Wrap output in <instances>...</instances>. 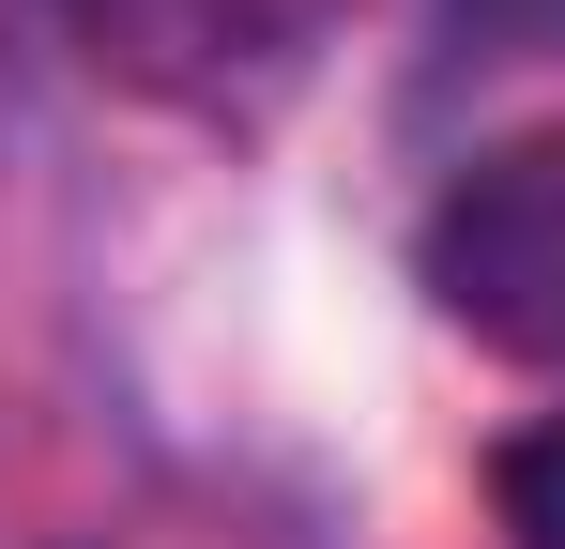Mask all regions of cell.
Instances as JSON below:
<instances>
[{"instance_id": "cell-2", "label": "cell", "mask_w": 565, "mask_h": 549, "mask_svg": "<svg viewBox=\"0 0 565 549\" xmlns=\"http://www.w3.org/2000/svg\"><path fill=\"white\" fill-rule=\"evenodd\" d=\"M489 519H504V549H565V412L489 443Z\"/></svg>"}, {"instance_id": "cell-3", "label": "cell", "mask_w": 565, "mask_h": 549, "mask_svg": "<svg viewBox=\"0 0 565 549\" xmlns=\"http://www.w3.org/2000/svg\"><path fill=\"white\" fill-rule=\"evenodd\" d=\"M459 62H565V0H444Z\"/></svg>"}, {"instance_id": "cell-1", "label": "cell", "mask_w": 565, "mask_h": 549, "mask_svg": "<svg viewBox=\"0 0 565 549\" xmlns=\"http://www.w3.org/2000/svg\"><path fill=\"white\" fill-rule=\"evenodd\" d=\"M413 290L428 321L489 366H565V122L489 138L428 214H413Z\"/></svg>"}]
</instances>
